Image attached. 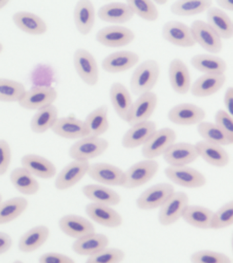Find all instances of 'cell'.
Returning a JSON list of instances; mask_svg holds the SVG:
<instances>
[{
  "mask_svg": "<svg viewBox=\"0 0 233 263\" xmlns=\"http://www.w3.org/2000/svg\"><path fill=\"white\" fill-rule=\"evenodd\" d=\"M73 65L77 75L88 85L93 86L99 79V70L93 55L87 49L79 48L73 55Z\"/></svg>",
  "mask_w": 233,
  "mask_h": 263,
  "instance_id": "8992f818",
  "label": "cell"
},
{
  "mask_svg": "<svg viewBox=\"0 0 233 263\" xmlns=\"http://www.w3.org/2000/svg\"><path fill=\"white\" fill-rule=\"evenodd\" d=\"M189 205V196L183 191H175L159 209V223L163 226L173 225L183 217Z\"/></svg>",
  "mask_w": 233,
  "mask_h": 263,
  "instance_id": "277c9868",
  "label": "cell"
},
{
  "mask_svg": "<svg viewBox=\"0 0 233 263\" xmlns=\"http://www.w3.org/2000/svg\"><path fill=\"white\" fill-rule=\"evenodd\" d=\"M192 263H232V260L224 253L210 250H200L190 257Z\"/></svg>",
  "mask_w": 233,
  "mask_h": 263,
  "instance_id": "7dc6e473",
  "label": "cell"
},
{
  "mask_svg": "<svg viewBox=\"0 0 233 263\" xmlns=\"http://www.w3.org/2000/svg\"><path fill=\"white\" fill-rule=\"evenodd\" d=\"M134 15L138 16L147 22H153L158 20V8L153 1L149 0H129L126 2Z\"/></svg>",
  "mask_w": 233,
  "mask_h": 263,
  "instance_id": "ee69618b",
  "label": "cell"
},
{
  "mask_svg": "<svg viewBox=\"0 0 233 263\" xmlns=\"http://www.w3.org/2000/svg\"><path fill=\"white\" fill-rule=\"evenodd\" d=\"M13 246V239L9 234L0 232V255L9 252Z\"/></svg>",
  "mask_w": 233,
  "mask_h": 263,
  "instance_id": "816d5d0a",
  "label": "cell"
},
{
  "mask_svg": "<svg viewBox=\"0 0 233 263\" xmlns=\"http://www.w3.org/2000/svg\"><path fill=\"white\" fill-rule=\"evenodd\" d=\"M205 117L206 112L203 108L189 103L176 105L167 113V118L172 123L186 126L199 124Z\"/></svg>",
  "mask_w": 233,
  "mask_h": 263,
  "instance_id": "8fae6325",
  "label": "cell"
},
{
  "mask_svg": "<svg viewBox=\"0 0 233 263\" xmlns=\"http://www.w3.org/2000/svg\"><path fill=\"white\" fill-rule=\"evenodd\" d=\"M109 145V142L103 138L86 137L71 145L69 154L74 160L89 162L105 153Z\"/></svg>",
  "mask_w": 233,
  "mask_h": 263,
  "instance_id": "7a4b0ae2",
  "label": "cell"
},
{
  "mask_svg": "<svg viewBox=\"0 0 233 263\" xmlns=\"http://www.w3.org/2000/svg\"><path fill=\"white\" fill-rule=\"evenodd\" d=\"M140 61L138 53L131 51H118L107 55L101 66L107 73H118L128 71Z\"/></svg>",
  "mask_w": 233,
  "mask_h": 263,
  "instance_id": "d6986e66",
  "label": "cell"
},
{
  "mask_svg": "<svg viewBox=\"0 0 233 263\" xmlns=\"http://www.w3.org/2000/svg\"><path fill=\"white\" fill-rule=\"evenodd\" d=\"M90 165L89 162L73 160L59 173L55 181V187L64 191L74 186L88 174Z\"/></svg>",
  "mask_w": 233,
  "mask_h": 263,
  "instance_id": "2e32d148",
  "label": "cell"
},
{
  "mask_svg": "<svg viewBox=\"0 0 233 263\" xmlns=\"http://www.w3.org/2000/svg\"><path fill=\"white\" fill-rule=\"evenodd\" d=\"M163 156L171 166H187L199 158L195 144L186 142L174 143Z\"/></svg>",
  "mask_w": 233,
  "mask_h": 263,
  "instance_id": "e0dca14e",
  "label": "cell"
},
{
  "mask_svg": "<svg viewBox=\"0 0 233 263\" xmlns=\"http://www.w3.org/2000/svg\"><path fill=\"white\" fill-rule=\"evenodd\" d=\"M212 5L210 0H181L172 4L171 10L175 15L190 16L207 11Z\"/></svg>",
  "mask_w": 233,
  "mask_h": 263,
  "instance_id": "60d3db41",
  "label": "cell"
},
{
  "mask_svg": "<svg viewBox=\"0 0 233 263\" xmlns=\"http://www.w3.org/2000/svg\"><path fill=\"white\" fill-rule=\"evenodd\" d=\"M175 192L173 185L168 183H159L147 189L138 197L136 205L139 209L143 211H151L160 209Z\"/></svg>",
  "mask_w": 233,
  "mask_h": 263,
  "instance_id": "ba28073f",
  "label": "cell"
},
{
  "mask_svg": "<svg viewBox=\"0 0 233 263\" xmlns=\"http://www.w3.org/2000/svg\"><path fill=\"white\" fill-rule=\"evenodd\" d=\"M95 9L93 2L80 0L75 6L73 20L77 31L81 34L88 35L93 30L95 23Z\"/></svg>",
  "mask_w": 233,
  "mask_h": 263,
  "instance_id": "484cf974",
  "label": "cell"
},
{
  "mask_svg": "<svg viewBox=\"0 0 233 263\" xmlns=\"http://www.w3.org/2000/svg\"><path fill=\"white\" fill-rule=\"evenodd\" d=\"M156 130V123L150 120L132 125L122 137V147L132 149L143 146Z\"/></svg>",
  "mask_w": 233,
  "mask_h": 263,
  "instance_id": "ffe728a7",
  "label": "cell"
},
{
  "mask_svg": "<svg viewBox=\"0 0 233 263\" xmlns=\"http://www.w3.org/2000/svg\"><path fill=\"white\" fill-rule=\"evenodd\" d=\"M2 201H3V195L0 193V203H1Z\"/></svg>",
  "mask_w": 233,
  "mask_h": 263,
  "instance_id": "680465c9",
  "label": "cell"
},
{
  "mask_svg": "<svg viewBox=\"0 0 233 263\" xmlns=\"http://www.w3.org/2000/svg\"><path fill=\"white\" fill-rule=\"evenodd\" d=\"M58 224L63 233L76 239L95 232V226L89 220L74 214L63 216Z\"/></svg>",
  "mask_w": 233,
  "mask_h": 263,
  "instance_id": "ac0fdd59",
  "label": "cell"
},
{
  "mask_svg": "<svg viewBox=\"0 0 233 263\" xmlns=\"http://www.w3.org/2000/svg\"><path fill=\"white\" fill-rule=\"evenodd\" d=\"M39 263H75V261L67 255L58 252H48L40 256Z\"/></svg>",
  "mask_w": 233,
  "mask_h": 263,
  "instance_id": "f907efd6",
  "label": "cell"
},
{
  "mask_svg": "<svg viewBox=\"0 0 233 263\" xmlns=\"http://www.w3.org/2000/svg\"><path fill=\"white\" fill-rule=\"evenodd\" d=\"M11 160V146L5 140H0V176H4L9 170Z\"/></svg>",
  "mask_w": 233,
  "mask_h": 263,
  "instance_id": "681fc988",
  "label": "cell"
},
{
  "mask_svg": "<svg viewBox=\"0 0 233 263\" xmlns=\"http://www.w3.org/2000/svg\"><path fill=\"white\" fill-rule=\"evenodd\" d=\"M160 76V67L155 60H146L138 65L130 80V88L133 93L141 95L152 91Z\"/></svg>",
  "mask_w": 233,
  "mask_h": 263,
  "instance_id": "6da1fadb",
  "label": "cell"
},
{
  "mask_svg": "<svg viewBox=\"0 0 233 263\" xmlns=\"http://www.w3.org/2000/svg\"><path fill=\"white\" fill-rule=\"evenodd\" d=\"M51 129L58 137L67 139H81L88 137L84 121L73 117H58Z\"/></svg>",
  "mask_w": 233,
  "mask_h": 263,
  "instance_id": "cb8c5ba5",
  "label": "cell"
},
{
  "mask_svg": "<svg viewBox=\"0 0 233 263\" xmlns=\"http://www.w3.org/2000/svg\"><path fill=\"white\" fill-rule=\"evenodd\" d=\"M9 3V0H0V10L6 7Z\"/></svg>",
  "mask_w": 233,
  "mask_h": 263,
  "instance_id": "11a10c76",
  "label": "cell"
},
{
  "mask_svg": "<svg viewBox=\"0 0 233 263\" xmlns=\"http://www.w3.org/2000/svg\"><path fill=\"white\" fill-rule=\"evenodd\" d=\"M22 167L33 176L42 179H51L56 175V166L44 156L34 154H26L21 160Z\"/></svg>",
  "mask_w": 233,
  "mask_h": 263,
  "instance_id": "603a6c76",
  "label": "cell"
},
{
  "mask_svg": "<svg viewBox=\"0 0 233 263\" xmlns=\"http://www.w3.org/2000/svg\"><path fill=\"white\" fill-rule=\"evenodd\" d=\"M97 15L103 22L122 24L132 20L134 14L126 2H112L100 7Z\"/></svg>",
  "mask_w": 233,
  "mask_h": 263,
  "instance_id": "f546056e",
  "label": "cell"
},
{
  "mask_svg": "<svg viewBox=\"0 0 233 263\" xmlns=\"http://www.w3.org/2000/svg\"><path fill=\"white\" fill-rule=\"evenodd\" d=\"M226 80L225 74H204L194 82L190 90L196 98H206L218 92Z\"/></svg>",
  "mask_w": 233,
  "mask_h": 263,
  "instance_id": "4316f807",
  "label": "cell"
},
{
  "mask_svg": "<svg viewBox=\"0 0 233 263\" xmlns=\"http://www.w3.org/2000/svg\"><path fill=\"white\" fill-rule=\"evenodd\" d=\"M110 240L107 236L95 232L76 239L73 242L72 249L74 252L81 256H91L108 248Z\"/></svg>",
  "mask_w": 233,
  "mask_h": 263,
  "instance_id": "1f68e13d",
  "label": "cell"
},
{
  "mask_svg": "<svg viewBox=\"0 0 233 263\" xmlns=\"http://www.w3.org/2000/svg\"><path fill=\"white\" fill-rule=\"evenodd\" d=\"M10 180L13 186L24 195H35L40 190L39 182L22 166L12 171Z\"/></svg>",
  "mask_w": 233,
  "mask_h": 263,
  "instance_id": "8d00e7d4",
  "label": "cell"
},
{
  "mask_svg": "<svg viewBox=\"0 0 233 263\" xmlns=\"http://www.w3.org/2000/svg\"><path fill=\"white\" fill-rule=\"evenodd\" d=\"M190 28L196 44L199 45L213 54H216L222 51V39L210 28L206 22L202 20L194 21Z\"/></svg>",
  "mask_w": 233,
  "mask_h": 263,
  "instance_id": "30bf717a",
  "label": "cell"
},
{
  "mask_svg": "<svg viewBox=\"0 0 233 263\" xmlns=\"http://www.w3.org/2000/svg\"><path fill=\"white\" fill-rule=\"evenodd\" d=\"M110 98L116 114L126 122L133 104L132 96L128 88L120 82H114L110 87Z\"/></svg>",
  "mask_w": 233,
  "mask_h": 263,
  "instance_id": "83f0119b",
  "label": "cell"
},
{
  "mask_svg": "<svg viewBox=\"0 0 233 263\" xmlns=\"http://www.w3.org/2000/svg\"><path fill=\"white\" fill-rule=\"evenodd\" d=\"M26 91L21 82L0 78V102H19Z\"/></svg>",
  "mask_w": 233,
  "mask_h": 263,
  "instance_id": "7bdbcfd3",
  "label": "cell"
},
{
  "mask_svg": "<svg viewBox=\"0 0 233 263\" xmlns=\"http://www.w3.org/2000/svg\"><path fill=\"white\" fill-rule=\"evenodd\" d=\"M214 212L208 208L198 205H189L186 209L182 219L198 229H210Z\"/></svg>",
  "mask_w": 233,
  "mask_h": 263,
  "instance_id": "74e56055",
  "label": "cell"
},
{
  "mask_svg": "<svg viewBox=\"0 0 233 263\" xmlns=\"http://www.w3.org/2000/svg\"><path fill=\"white\" fill-rule=\"evenodd\" d=\"M164 173L170 180L185 188H201L206 184V178L204 175L189 166H169L165 168Z\"/></svg>",
  "mask_w": 233,
  "mask_h": 263,
  "instance_id": "9c48e42d",
  "label": "cell"
},
{
  "mask_svg": "<svg viewBox=\"0 0 233 263\" xmlns=\"http://www.w3.org/2000/svg\"><path fill=\"white\" fill-rule=\"evenodd\" d=\"M161 34L165 41L175 46L188 48L196 45L190 27L179 21L165 23Z\"/></svg>",
  "mask_w": 233,
  "mask_h": 263,
  "instance_id": "4fadbf2b",
  "label": "cell"
},
{
  "mask_svg": "<svg viewBox=\"0 0 233 263\" xmlns=\"http://www.w3.org/2000/svg\"><path fill=\"white\" fill-rule=\"evenodd\" d=\"M136 35L131 29L120 26L105 27L98 31L96 40L108 47H121L131 44Z\"/></svg>",
  "mask_w": 233,
  "mask_h": 263,
  "instance_id": "7c38bea8",
  "label": "cell"
},
{
  "mask_svg": "<svg viewBox=\"0 0 233 263\" xmlns=\"http://www.w3.org/2000/svg\"><path fill=\"white\" fill-rule=\"evenodd\" d=\"M157 160L145 159L136 162L124 172L123 186L126 189L138 188L152 180L158 172Z\"/></svg>",
  "mask_w": 233,
  "mask_h": 263,
  "instance_id": "3957f363",
  "label": "cell"
},
{
  "mask_svg": "<svg viewBox=\"0 0 233 263\" xmlns=\"http://www.w3.org/2000/svg\"><path fill=\"white\" fill-rule=\"evenodd\" d=\"M224 104L226 111L230 115H233V88L230 86L227 88L224 97Z\"/></svg>",
  "mask_w": 233,
  "mask_h": 263,
  "instance_id": "f5cc1de1",
  "label": "cell"
},
{
  "mask_svg": "<svg viewBox=\"0 0 233 263\" xmlns=\"http://www.w3.org/2000/svg\"><path fill=\"white\" fill-rule=\"evenodd\" d=\"M13 21L19 30L31 35L46 34L48 25L37 14L28 11H18L13 16Z\"/></svg>",
  "mask_w": 233,
  "mask_h": 263,
  "instance_id": "4dcf8cb0",
  "label": "cell"
},
{
  "mask_svg": "<svg viewBox=\"0 0 233 263\" xmlns=\"http://www.w3.org/2000/svg\"><path fill=\"white\" fill-rule=\"evenodd\" d=\"M233 224V201L225 203L213 215L210 229L222 230Z\"/></svg>",
  "mask_w": 233,
  "mask_h": 263,
  "instance_id": "f6af8a7d",
  "label": "cell"
},
{
  "mask_svg": "<svg viewBox=\"0 0 233 263\" xmlns=\"http://www.w3.org/2000/svg\"><path fill=\"white\" fill-rule=\"evenodd\" d=\"M50 230L46 226H36L20 238L19 249L22 252L32 253L41 248L48 240Z\"/></svg>",
  "mask_w": 233,
  "mask_h": 263,
  "instance_id": "836d02e7",
  "label": "cell"
},
{
  "mask_svg": "<svg viewBox=\"0 0 233 263\" xmlns=\"http://www.w3.org/2000/svg\"><path fill=\"white\" fill-rule=\"evenodd\" d=\"M158 98L152 91L138 96L136 102H133L126 123L132 125L149 121L157 108Z\"/></svg>",
  "mask_w": 233,
  "mask_h": 263,
  "instance_id": "5bb4252c",
  "label": "cell"
},
{
  "mask_svg": "<svg viewBox=\"0 0 233 263\" xmlns=\"http://www.w3.org/2000/svg\"><path fill=\"white\" fill-rule=\"evenodd\" d=\"M177 133L169 127L157 129L142 146V154L146 159H153L163 156L176 143Z\"/></svg>",
  "mask_w": 233,
  "mask_h": 263,
  "instance_id": "5b68a950",
  "label": "cell"
},
{
  "mask_svg": "<svg viewBox=\"0 0 233 263\" xmlns=\"http://www.w3.org/2000/svg\"><path fill=\"white\" fill-rule=\"evenodd\" d=\"M88 175L101 184L108 186H123L124 172L114 164L105 162L91 164Z\"/></svg>",
  "mask_w": 233,
  "mask_h": 263,
  "instance_id": "9a60e30c",
  "label": "cell"
},
{
  "mask_svg": "<svg viewBox=\"0 0 233 263\" xmlns=\"http://www.w3.org/2000/svg\"><path fill=\"white\" fill-rule=\"evenodd\" d=\"M216 3L222 9L228 10V11L230 12H232L233 10V2L232 1H229V0H218V1L216 2Z\"/></svg>",
  "mask_w": 233,
  "mask_h": 263,
  "instance_id": "db71d44e",
  "label": "cell"
},
{
  "mask_svg": "<svg viewBox=\"0 0 233 263\" xmlns=\"http://www.w3.org/2000/svg\"><path fill=\"white\" fill-rule=\"evenodd\" d=\"M29 202L23 197H15L0 203V225L17 219L28 209Z\"/></svg>",
  "mask_w": 233,
  "mask_h": 263,
  "instance_id": "f35d334b",
  "label": "cell"
},
{
  "mask_svg": "<svg viewBox=\"0 0 233 263\" xmlns=\"http://www.w3.org/2000/svg\"><path fill=\"white\" fill-rule=\"evenodd\" d=\"M13 263H24L23 262H22V261H20V260H16L15 261V262H14Z\"/></svg>",
  "mask_w": 233,
  "mask_h": 263,
  "instance_id": "91938a15",
  "label": "cell"
},
{
  "mask_svg": "<svg viewBox=\"0 0 233 263\" xmlns=\"http://www.w3.org/2000/svg\"><path fill=\"white\" fill-rule=\"evenodd\" d=\"M3 49H4V46H3V43H0V53L3 52Z\"/></svg>",
  "mask_w": 233,
  "mask_h": 263,
  "instance_id": "6f0895ef",
  "label": "cell"
},
{
  "mask_svg": "<svg viewBox=\"0 0 233 263\" xmlns=\"http://www.w3.org/2000/svg\"><path fill=\"white\" fill-rule=\"evenodd\" d=\"M153 2H154L156 6H164L167 3V1H165V0H158V1H154Z\"/></svg>",
  "mask_w": 233,
  "mask_h": 263,
  "instance_id": "9f6ffc18",
  "label": "cell"
},
{
  "mask_svg": "<svg viewBox=\"0 0 233 263\" xmlns=\"http://www.w3.org/2000/svg\"><path fill=\"white\" fill-rule=\"evenodd\" d=\"M198 156L210 165L224 167L230 162V156L223 146L215 145L204 141L195 144Z\"/></svg>",
  "mask_w": 233,
  "mask_h": 263,
  "instance_id": "f1b7e54d",
  "label": "cell"
},
{
  "mask_svg": "<svg viewBox=\"0 0 233 263\" xmlns=\"http://www.w3.org/2000/svg\"><path fill=\"white\" fill-rule=\"evenodd\" d=\"M206 24L222 40L232 38V21L228 14L220 8L212 6L206 11Z\"/></svg>",
  "mask_w": 233,
  "mask_h": 263,
  "instance_id": "d4e9b609",
  "label": "cell"
},
{
  "mask_svg": "<svg viewBox=\"0 0 233 263\" xmlns=\"http://www.w3.org/2000/svg\"><path fill=\"white\" fill-rule=\"evenodd\" d=\"M58 119V108L54 104L50 105L37 110L32 117L30 127L34 133H45L52 128Z\"/></svg>",
  "mask_w": 233,
  "mask_h": 263,
  "instance_id": "ab89813d",
  "label": "cell"
},
{
  "mask_svg": "<svg viewBox=\"0 0 233 263\" xmlns=\"http://www.w3.org/2000/svg\"><path fill=\"white\" fill-rule=\"evenodd\" d=\"M58 98L56 88L50 86H38L26 90L19 104L28 110H38L54 104Z\"/></svg>",
  "mask_w": 233,
  "mask_h": 263,
  "instance_id": "52a82bcc",
  "label": "cell"
},
{
  "mask_svg": "<svg viewBox=\"0 0 233 263\" xmlns=\"http://www.w3.org/2000/svg\"><path fill=\"white\" fill-rule=\"evenodd\" d=\"M191 64L194 69L204 74H225L228 67L222 58L205 53L194 55Z\"/></svg>",
  "mask_w": 233,
  "mask_h": 263,
  "instance_id": "d590c367",
  "label": "cell"
},
{
  "mask_svg": "<svg viewBox=\"0 0 233 263\" xmlns=\"http://www.w3.org/2000/svg\"><path fill=\"white\" fill-rule=\"evenodd\" d=\"M84 121L88 137H101L110 127L108 107L106 105L98 107L87 115Z\"/></svg>",
  "mask_w": 233,
  "mask_h": 263,
  "instance_id": "e575fe53",
  "label": "cell"
},
{
  "mask_svg": "<svg viewBox=\"0 0 233 263\" xmlns=\"http://www.w3.org/2000/svg\"><path fill=\"white\" fill-rule=\"evenodd\" d=\"M197 131L202 141L220 146L232 145L233 142L214 123L202 121L198 124Z\"/></svg>",
  "mask_w": 233,
  "mask_h": 263,
  "instance_id": "b9f144b4",
  "label": "cell"
},
{
  "mask_svg": "<svg viewBox=\"0 0 233 263\" xmlns=\"http://www.w3.org/2000/svg\"><path fill=\"white\" fill-rule=\"evenodd\" d=\"M171 87L176 93L186 95L191 88V76L187 65L182 60L173 59L168 69Z\"/></svg>",
  "mask_w": 233,
  "mask_h": 263,
  "instance_id": "7402d4cb",
  "label": "cell"
},
{
  "mask_svg": "<svg viewBox=\"0 0 233 263\" xmlns=\"http://www.w3.org/2000/svg\"><path fill=\"white\" fill-rule=\"evenodd\" d=\"M215 124L218 125L231 141L233 142V119L225 110H219L215 115Z\"/></svg>",
  "mask_w": 233,
  "mask_h": 263,
  "instance_id": "c3c4849f",
  "label": "cell"
},
{
  "mask_svg": "<svg viewBox=\"0 0 233 263\" xmlns=\"http://www.w3.org/2000/svg\"><path fill=\"white\" fill-rule=\"evenodd\" d=\"M82 193L92 202L99 204L114 206L121 201V197L116 191L102 185H86L82 188Z\"/></svg>",
  "mask_w": 233,
  "mask_h": 263,
  "instance_id": "d6a6232c",
  "label": "cell"
},
{
  "mask_svg": "<svg viewBox=\"0 0 233 263\" xmlns=\"http://www.w3.org/2000/svg\"><path fill=\"white\" fill-rule=\"evenodd\" d=\"M125 258L124 251L118 248H106L89 256L86 263H120Z\"/></svg>",
  "mask_w": 233,
  "mask_h": 263,
  "instance_id": "bcb514c9",
  "label": "cell"
},
{
  "mask_svg": "<svg viewBox=\"0 0 233 263\" xmlns=\"http://www.w3.org/2000/svg\"><path fill=\"white\" fill-rule=\"evenodd\" d=\"M85 211L90 219L105 227L118 228L123 222L120 214L109 205L92 202L86 206Z\"/></svg>",
  "mask_w": 233,
  "mask_h": 263,
  "instance_id": "44dd1931",
  "label": "cell"
}]
</instances>
